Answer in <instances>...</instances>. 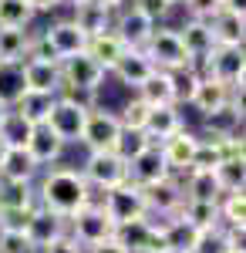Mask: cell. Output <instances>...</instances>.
<instances>
[{
	"instance_id": "1",
	"label": "cell",
	"mask_w": 246,
	"mask_h": 253,
	"mask_svg": "<svg viewBox=\"0 0 246 253\" xmlns=\"http://www.w3.org/2000/svg\"><path fill=\"white\" fill-rule=\"evenodd\" d=\"M34 193H38L41 210L61 216V219H71L78 210H84L88 203H95V193H91V186L84 182L81 169H71V166H54V169H47Z\"/></svg>"
},
{
	"instance_id": "2",
	"label": "cell",
	"mask_w": 246,
	"mask_h": 253,
	"mask_svg": "<svg viewBox=\"0 0 246 253\" xmlns=\"http://www.w3.org/2000/svg\"><path fill=\"white\" fill-rule=\"evenodd\" d=\"M91 95H75V91H61L54 98V108L47 115V128L54 132L64 145L71 142H81V132H84V122H88V112H91Z\"/></svg>"
},
{
	"instance_id": "3",
	"label": "cell",
	"mask_w": 246,
	"mask_h": 253,
	"mask_svg": "<svg viewBox=\"0 0 246 253\" xmlns=\"http://www.w3.org/2000/svg\"><path fill=\"white\" fill-rule=\"evenodd\" d=\"M68 236L75 243H81L84 250H91V247H98V243H105V240L115 236V223L101 210V203H88L84 210H78L68 219Z\"/></svg>"
},
{
	"instance_id": "4",
	"label": "cell",
	"mask_w": 246,
	"mask_h": 253,
	"mask_svg": "<svg viewBox=\"0 0 246 253\" xmlns=\"http://www.w3.org/2000/svg\"><path fill=\"white\" fill-rule=\"evenodd\" d=\"M101 210L108 213V219L115 223V230L118 226H125V223H135V219H145L149 216V206H145V193L135 186V182H122V186H115L105 193L101 199Z\"/></svg>"
},
{
	"instance_id": "5",
	"label": "cell",
	"mask_w": 246,
	"mask_h": 253,
	"mask_svg": "<svg viewBox=\"0 0 246 253\" xmlns=\"http://www.w3.org/2000/svg\"><path fill=\"white\" fill-rule=\"evenodd\" d=\"M149 61L155 64V71H182V68H192L189 54H186V47H182V41L175 34V27H155L152 31L149 44L142 47Z\"/></svg>"
},
{
	"instance_id": "6",
	"label": "cell",
	"mask_w": 246,
	"mask_h": 253,
	"mask_svg": "<svg viewBox=\"0 0 246 253\" xmlns=\"http://www.w3.org/2000/svg\"><path fill=\"white\" fill-rule=\"evenodd\" d=\"M105 78H108L105 68H101L88 51H84V54H75V58H68V61H61V91L95 95Z\"/></svg>"
},
{
	"instance_id": "7",
	"label": "cell",
	"mask_w": 246,
	"mask_h": 253,
	"mask_svg": "<svg viewBox=\"0 0 246 253\" xmlns=\"http://www.w3.org/2000/svg\"><path fill=\"white\" fill-rule=\"evenodd\" d=\"M81 175H84V182L91 189H105L108 193V189L122 186L128 179V166L115 152H88L84 166H81Z\"/></svg>"
},
{
	"instance_id": "8",
	"label": "cell",
	"mask_w": 246,
	"mask_h": 253,
	"mask_svg": "<svg viewBox=\"0 0 246 253\" xmlns=\"http://www.w3.org/2000/svg\"><path fill=\"white\" fill-rule=\"evenodd\" d=\"M118 135H122V125H118L115 112H108V108H91L88 112L84 132H81V145L88 152H112Z\"/></svg>"
},
{
	"instance_id": "9",
	"label": "cell",
	"mask_w": 246,
	"mask_h": 253,
	"mask_svg": "<svg viewBox=\"0 0 246 253\" xmlns=\"http://www.w3.org/2000/svg\"><path fill=\"white\" fill-rule=\"evenodd\" d=\"M41 38H44L47 47H51L54 61H68V58H75V54H84V51H88V38L75 27V20H71V17L54 20L51 27L41 31Z\"/></svg>"
},
{
	"instance_id": "10",
	"label": "cell",
	"mask_w": 246,
	"mask_h": 253,
	"mask_svg": "<svg viewBox=\"0 0 246 253\" xmlns=\"http://www.w3.org/2000/svg\"><path fill=\"white\" fill-rule=\"evenodd\" d=\"M20 81L24 91L31 95H61V64L44 58H27L20 64Z\"/></svg>"
},
{
	"instance_id": "11",
	"label": "cell",
	"mask_w": 246,
	"mask_h": 253,
	"mask_svg": "<svg viewBox=\"0 0 246 253\" xmlns=\"http://www.w3.org/2000/svg\"><path fill=\"white\" fill-rule=\"evenodd\" d=\"M199 138L196 132H189V128H179L172 138H165L159 149H162V159H165V166H169V172L175 175H186L196 166V152H199Z\"/></svg>"
},
{
	"instance_id": "12",
	"label": "cell",
	"mask_w": 246,
	"mask_h": 253,
	"mask_svg": "<svg viewBox=\"0 0 246 253\" xmlns=\"http://www.w3.org/2000/svg\"><path fill=\"white\" fill-rule=\"evenodd\" d=\"M68 233V219H61V216L47 213V210H41L34 206L31 216H27V226H24V236H27V243L34 247V253H41L44 247H51L54 240Z\"/></svg>"
},
{
	"instance_id": "13",
	"label": "cell",
	"mask_w": 246,
	"mask_h": 253,
	"mask_svg": "<svg viewBox=\"0 0 246 253\" xmlns=\"http://www.w3.org/2000/svg\"><path fill=\"white\" fill-rule=\"evenodd\" d=\"M159 24H152L145 14H138L132 3L115 17V24H112V31L118 34V41L128 47V51H142L145 44H149V38H152V31H155Z\"/></svg>"
},
{
	"instance_id": "14",
	"label": "cell",
	"mask_w": 246,
	"mask_h": 253,
	"mask_svg": "<svg viewBox=\"0 0 246 253\" xmlns=\"http://www.w3.org/2000/svg\"><path fill=\"white\" fill-rule=\"evenodd\" d=\"M145 193V206H149V219H172V216L179 213V206H182V186L175 182V179H162V182H155L149 189H142Z\"/></svg>"
},
{
	"instance_id": "15",
	"label": "cell",
	"mask_w": 246,
	"mask_h": 253,
	"mask_svg": "<svg viewBox=\"0 0 246 253\" xmlns=\"http://www.w3.org/2000/svg\"><path fill=\"white\" fill-rule=\"evenodd\" d=\"M203 128H206L203 138H236V135H243V101H233V98H229L223 108L203 115Z\"/></svg>"
},
{
	"instance_id": "16",
	"label": "cell",
	"mask_w": 246,
	"mask_h": 253,
	"mask_svg": "<svg viewBox=\"0 0 246 253\" xmlns=\"http://www.w3.org/2000/svg\"><path fill=\"white\" fill-rule=\"evenodd\" d=\"M169 175L172 172H169V166H165V159H162V149L159 145H149L138 159L128 162V182H135L138 189H149V186L169 179Z\"/></svg>"
},
{
	"instance_id": "17",
	"label": "cell",
	"mask_w": 246,
	"mask_h": 253,
	"mask_svg": "<svg viewBox=\"0 0 246 253\" xmlns=\"http://www.w3.org/2000/svg\"><path fill=\"white\" fill-rule=\"evenodd\" d=\"M175 34L182 41V47H186V54H189L192 68L196 64H203V61L216 51V41H212V31H209V20H186L182 27H175Z\"/></svg>"
},
{
	"instance_id": "18",
	"label": "cell",
	"mask_w": 246,
	"mask_h": 253,
	"mask_svg": "<svg viewBox=\"0 0 246 253\" xmlns=\"http://www.w3.org/2000/svg\"><path fill=\"white\" fill-rule=\"evenodd\" d=\"M112 75L122 81V84H128V88H135V91H138V88H142V84L155 75V64L149 61V54H145V51H125V54L118 58V64L112 68Z\"/></svg>"
},
{
	"instance_id": "19",
	"label": "cell",
	"mask_w": 246,
	"mask_h": 253,
	"mask_svg": "<svg viewBox=\"0 0 246 253\" xmlns=\"http://www.w3.org/2000/svg\"><path fill=\"white\" fill-rule=\"evenodd\" d=\"M71 20H75V27H78V31H81L88 41L98 38V34H105V31H112V24H115L112 10H108L101 0H88V3L75 7Z\"/></svg>"
},
{
	"instance_id": "20",
	"label": "cell",
	"mask_w": 246,
	"mask_h": 253,
	"mask_svg": "<svg viewBox=\"0 0 246 253\" xmlns=\"http://www.w3.org/2000/svg\"><path fill=\"white\" fill-rule=\"evenodd\" d=\"M179 128H186L182 122V112L175 105H165V108H149V118H145V135H149L152 145H162L165 138H172Z\"/></svg>"
},
{
	"instance_id": "21",
	"label": "cell",
	"mask_w": 246,
	"mask_h": 253,
	"mask_svg": "<svg viewBox=\"0 0 246 253\" xmlns=\"http://www.w3.org/2000/svg\"><path fill=\"white\" fill-rule=\"evenodd\" d=\"M64 152V142L47 128V125H34V132L27 138V156L34 159V166L44 169V166H54Z\"/></svg>"
},
{
	"instance_id": "22",
	"label": "cell",
	"mask_w": 246,
	"mask_h": 253,
	"mask_svg": "<svg viewBox=\"0 0 246 253\" xmlns=\"http://www.w3.org/2000/svg\"><path fill=\"white\" fill-rule=\"evenodd\" d=\"M223 196V186L212 169H189L186 172V182H182V199H192V203H219Z\"/></svg>"
},
{
	"instance_id": "23",
	"label": "cell",
	"mask_w": 246,
	"mask_h": 253,
	"mask_svg": "<svg viewBox=\"0 0 246 253\" xmlns=\"http://www.w3.org/2000/svg\"><path fill=\"white\" fill-rule=\"evenodd\" d=\"M209 31H212V41H216V47H243V38H246V17H243V14H229V10H219L216 17L209 20Z\"/></svg>"
},
{
	"instance_id": "24",
	"label": "cell",
	"mask_w": 246,
	"mask_h": 253,
	"mask_svg": "<svg viewBox=\"0 0 246 253\" xmlns=\"http://www.w3.org/2000/svg\"><path fill=\"white\" fill-rule=\"evenodd\" d=\"M38 172L41 169L27 156V149H3L0 152V182H34Z\"/></svg>"
},
{
	"instance_id": "25",
	"label": "cell",
	"mask_w": 246,
	"mask_h": 253,
	"mask_svg": "<svg viewBox=\"0 0 246 253\" xmlns=\"http://www.w3.org/2000/svg\"><path fill=\"white\" fill-rule=\"evenodd\" d=\"M31 31H10V27H0V64L7 68H20L27 54H31Z\"/></svg>"
},
{
	"instance_id": "26",
	"label": "cell",
	"mask_w": 246,
	"mask_h": 253,
	"mask_svg": "<svg viewBox=\"0 0 246 253\" xmlns=\"http://www.w3.org/2000/svg\"><path fill=\"white\" fill-rule=\"evenodd\" d=\"M229 88L226 84H219V81H212V78H203L199 75V84H196V95H192V108L199 112V115H209V112H216V108H223L229 101Z\"/></svg>"
},
{
	"instance_id": "27",
	"label": "cell",
	"mask_w": 246,
	"mask_h": 253,
	"mask_svg": "<svg viewBox=\"0 0 246 253\" xmlns=\"http://www.w3.org/2000/svg\"><path fill=\"white\" fill-rule=\"evenodd\" d=\"M125 51H128V47L118 41V34H115V31H105V34H98V38L88 41V54H91L101 68H105V75H112V68L118 64V58H122Z\"/></svg>"
},
{
	"instance_id": "28",
	"label": "cell",
	"mask_w": 246,
	"mask_h": 253,
	"mask_svg": "<svg viewBox=\"0 0 246 253\" xmlns=\"http://www.w3.org/2000/svg\"><path fill=\"white\" fill-rule=\"evenodd\" d=\"M162 236H165L169 253H192L196 250V240H199V230H192L186 219L172 216V219L162 223Z\"/></svg>"
},
{
	"instance_id": "29",
	"label": "cell",
	"mask_w": 246,
	"mask_h": 253,
	"mask_svg": "<svg viewBox=\"0 0 246 253\" xmlns=\"http://www.w3.org/2000/svg\"><path fill=\"white\" fill-rule=\"evenodd\" d=\"M179 219H186L192 230L206 233V230H216L219 226V213H216V203H192V199H182L179 206Z\"/></svg>"
},
{
	"instance_id": "30",
	"label": "cell",
	"mask_w": 246,
	"mask_h": 253,
	"mask_svg": "<svg viewBox=\"0 0 246 253\" xmlns=\"http://www.w3.org/2000/svg\"><path fill=\"white\" fill-rule=\"evenodd\" d=\"M31 132H34V125L20 115V112H14V108L0 122V142H3V149H27Z\"/></svg>"
},
{
	"instance_id": "31",
	"label": "cell",
	"mask_w": 246,
	"mask_h": 253,
	"mask_svg": "<svg viewBox=\"0 0 246 253\" xmlns=\"http://www.w3.org/2000/svg\"><path fill=\"white\" fill-rule=\"evenodd\" d=\"M138 101L142 105H149V108H165V105H175L172 101V81H169V75L165 71H155L142 88H138Z\"/></svg>"
},
{
	"instance_id": "32",
	"label": "cell",
	"mask_w": 246,
	"mask_h": 253,
	"mask_svg": "<svg viewBox=\"0 0 246 253\" xmlns=\"http://www.w3.org/2000/svg\"><path fill=\"white\" fill-rule=\"evenodd\" d=\"M216 213H219V226L243 230L246 226V196L243 193H223L219 203H216Z\"/></svg>"
},
{
	"instance_id": "33",
	"label": "cell",
	"mask_w": 246,
	"mask_h": 253,
	"mask_svg": "<svg viewBox=\"0 0 246 253\" xmlns=\"http://www.w3.org/2000/svg\"><path fill=\"white\" fill-rule=\"evenodd\" d=\"M51 108H54V95H31V91H24L14 105V112H20L31 125H44Z\"/></svg>"
},
{
	"instance_id": "34",
	"label": "cell",
	"mask_w": 246,
	"mask_h": 253,
	"mask_svg": "<svg viewBox=\"0 0 246 253\" xmlns=\"http://www.w3.org/2000/svg\"><path fill=\"white\" fill-rule=\"evenodd\" d=\"M0 206H14V210H34V206H38L34 182H0Z\"/></svg>"
},
{
	"instance_id": "35",
	"label": "cell",
	"mask_w": 246,
	"mask_h": 253,
	"mask_svg": "<svg viewBox=\"0 0 246 253\" xmlns=\"http://www.w3.org/2000/svg\"><path fill=\"white\" fill-rule=\"evenodd\" d=\"M216 179L223 186V193H243V182H246V159H223L216 169Z\"/></svg>"
},
{
	"instance_id": "36",
	"label": "cell",
	"mask_w": 246,
	"mask_h": 253,
	"mask_svg": "<svg viewBox=\"0 0 246 253\" xmlns=\"http://www.w3.org/2000/svg\"><path fill=\"white\" fill-rule=\"evenodd\" d=\"M31 20H34V10L27 7V0H0V27L27 31Z\"/></svg>"
},
{
	"instance_id": "37",
	"label": "cell",
	"mask_w": 246,
	"mask_h": 253,
	"mask_svg": "<svg viewBox=\"0 0 246 253\" xmlns=\"http://www.w3.org/2000/svg\"><path fill=\"white\" fill-rule=\"evenodd\" d=\"M169 81H172V101H175V108L179 105H189L192 95H196V84H199V68L169 71Z\"/></svg>"
},
{
	"instance_id": "38",
	"label": "cell",
	"mask_w": 246,
	"mask_h": 253,
	"mask_svg": "<svg viewBox=\"0 0 246 253\" xmlns=\"http://www.w3.org/2000/svg\"><path fill=\"white\" fill-rule=\"evenodd\" d=\"M152 226L145 223V219H135V223H125V226H118L115 230V240L125 247L128 253H138L142 247H145V240H149Z\"/></svg>"
},
{
	"instance_id": "39",
	"label": "cell",
	"mask_w": 246,
	"mask_h": 253,
	"mask_svg": "<svg viewBox=\"0 0 246 253\" xmlns=\"http://www.w3.org/2000/svg\"><path fill=\"white\" fill-rule=\"evenodd\" d=\"M149 145H152V142H149V135H145V132H122L112 152L122 159L125 166H128V162H132V159H138L145 149H149Z\"/></svg>"
},
{
	"instance_id": "40",
	"label": "cell",
	"mask_w": 246,
	"mask_h": 253,
	"mask_svg": "<svg viewBox=\"0 0 246 253\" xmlns=\"http://www.w3.org/2000/svg\"><path fill=\"white\" fill-rule=\"evenodd\" d=\"M20 95H24V81H20V68H7V64H0V101L14 108Z\"/></svg>"
},
{
	"instance_id": "41",
	"label": "cell",
	"mask_w": 246,
	"mask_h": 253,
	"mask_svg": "<svg viewBox=\"0 0 246 253\" xmlns=\"http://www.w3.org/2000/svg\"><path fill=\"white\" fill-rule=\"evenodd\" d=\"M118 115V125H122V132H142L145 128V118H149V105H142L138 98H132L122 112H115Z\"/></svg>"
},
{
	"instance_id": "42",
	"label": "cell",
	"mask_w": 246,
	"mask_h": 253,
	"mask_svg": "<svg viewBox=\"0 0 246 253\" xmlns=\"http://www.w3.org/2000/svg\"><path fill=\"white\" fill-rule=\"evenodd\" d=\"M132 7L138 10V14H145L152 24H159V20H165L172 14V7L165 3V0H132Z\"/></svg>"
},
{
	"instance_id": "43",
	"label": "cell",
	"mask_w": 246,
	"mask_h": 253,
	"mask_svg": "<svg viewBox=\"0 0 246 253\" xmlns=\"http://www.w3.org/2000/svg\"><path fill=\"white\" fill-rule=\"evenodd\" d=\"M186 10L192 20H212L223 10V0H186Z\"/></svg>"
},
{
	"instance_id": "44",
	"label": "cell",
	"mask_w": 246,
	"mask_h": 253,
	"mask_svg": "<svg viewBox=\"0 0 246 253\" xmlns=\"http://www.w3.org/2000/svg\"><path fill=\"white\" fill-rule=\"evenodd\" d=\"M0 253H34L24 233H0Z\"/></svg>"
},
{
	"instance_id": "45",
	"label": "cell",
	"mask_w": 246,
	"mask_h": 253,
	"mask_svg": "<svg viewBox=\"0 0 246 253\" xmlns=\"http://www.w3.org/2000/svg\"><path fill=\"white\" fill-rule=\"evenodd\" d=\"M41 253H88V250H84L81 243H75L71 236L64 233V236H61V240H54L51 247H44V250H41Z\"/></svg>"
},
{
	"instance_id": "46",
	"label": "cell",
	"mask_w": 246,
	"mask_h": 253,
	"mask_svg": "<svg viewBox=\"0 0 246 253\" xmlns=\"http://www.w3.org/2000/svg\"><path fill=\"white\" fill-rule=\"evenodd\" d=\"M138 253H169V247H165V236H162V226H152L149 240H145V247Z\"/></svg>"
},
{
	"instance_id": "47",
	"label": "cell",
	"mask_w": 246,
	"mask_h": 253,
	"mask_svg": "<svg viewBox=\"0 0 246 253\" xmlns=\"http://www.w3.org/2000/svg\"><path fill=\"white\" fill-rule=\"evenodd\" d=\"M27 7L34 10V17L38 14H51V10H57L61 7V0H27Z\"/></svg>"
},
{
	"instance_id": "48",
	"label": "cell",
	"mask_w": 246,
	"mask_h": 253,
	"mask_svg": "<svg viewBox=\"0 0 246 253\" xmlns=\"http://www.w3.org/2000/svg\"><path fill=\"white\" fill-rule=\"evenodd\" d=\"M88 253H128V250H125V247H122V243H118V240L112 236V240H105V243H98V247H91Z\"/></svg>"
},
{
	"instance_id": "49",
	"label": "cell",
	"mask_w": 246,
	"mask_h": 253,
	"mask_svg": "<svg viewBox=\"0 0 246 253\" xmlns=\"http://www.w3.org/2000/svg\"><path fill=\"white\" fill-rule=\"evenodd\" d=\"M223 10H229V14H243L246 0H223Z\"/></svg>"
},
{
	"instance_id": "50",
	"label": "cell",
	"mask_w": 246,
	"mask_h": 253,
	"mask_svg": "<svg viewBox=\"0 0 246 253\" xmlns=\"http://www.w3.org/2000/svg\"><path fill=\"white\" fill-rule=\"evenodd\" d=\"M81 3H88V0H61V7H71V10H75V7H81Z\"/></svg>"
},
{
	"instance_id": "51",
	"label": "cell",
	"mask_w": 246,
	"mask_h": 253,
	"mask_svg": "<svg viewBox=\"0 0 246 253\" xmlns=\"http://www.w3.org/2000/svg\"><path fill=\"white\" fill-rule=\"evenodd\" d=\"M165 3H169L172 10H175V7H186V0H165Z\"/></svg>"
},
{
	"instance_id": "52",
	"label": "cell",
	"mask_w": 246,
	"mask_h": 253,
	"mask_svg": "<svg viewBox=\"0 0 246 253\" xmlns=\"http://www.w3.org/2000/svg\"><path fill=\"white\" fill-rule=\"evenodd\" d=\"M7 112H10V105H3V101H0V122H3V115H7Z\"/></svg>"
},
{
	"instance_id": "53",
	"label": "cell",
	"mask_w": 246,
	"mask_h": 253,
	"mask_svg": "<svg viewBox=\"0 0 246 253\" xmlns=\"http://www.w3.org/2000/svg\"><path fill=\"white\" fill-rule=\"evenodd\" d=\"M0 152H3V142H0Z\"/></svg>"
}]
</instances>
